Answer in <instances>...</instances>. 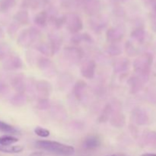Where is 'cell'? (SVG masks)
<instances>
[{"instance_id": "cell-28", "label": "cell", "mask_w": 156, "mask_h": 156, "mask_svg": "<svg viewBox=\"0 0 156 156\" xmlns=\"http://www.w3.org/2000/svg\"><path fill=\"white\" fill-rule=\"evenodd\" d=\"M15 4V0H2V8L4 9H8L9 8L12 7Z\"/></svg>"}, {"instance_id": "cell-34", "label": "cell", "mask_w": 156, "mask_h": 156, "mask_svg": "<svg viewBox=\"0 0 156 156\" xmlns=\"http://www.w3.org/2000/svg\"><path fill=\"white\" fill-rule=\"evenodd\" d=\"M110 156H126L124 155H110Z\"/></svg>"}, {"instance_id": "cell-3", "label": "cell", "mask_w": 156, "mask_h": 156, "mask_svg": "<svg viewBox=\"0 0 156 156\" xmlns=\"http://www.w3.org/2000/svg\"><path fill=\"white\" fill-rule=\"evenodd\" d=\"M65 23L67 27L72 33L76 34L80 31L83 27V24L80 17L76 14H68L65 16Z\"/></svg>"}, {"instance_id": "cell-14", "label": "cell", "mask_w": 156, "mask_h": 156, "mask_svg": "<svg viewBox=\"0 0 156 156\" xmlns=\"http://www.w3.org/2000/svg\"><path fill=\"white\" fill-rule=\"evenodd\" d=\"M23 150H24V147L22 146H0V152H5V153H19Z\"/></svg>"}, {"instance_id": "cell-1", "label": "cell", "mask_w": 156, "mask_h": 156, "mask_svg": "<svg viewBox=\"0 0 156 156\" xmlns=\"http://www.w3.org/2000/svg\"><path fill=\"white\" fill-rule=\"evenodd\" d=\"M35 146L42 150L63 156L72 155L75 152V149L73 146L50 140H39L36 142Z\"/></svg>"}, {"instance_id": "cell-27", "label": "cell", "mask_w": 156, "mask_h": 156, "mask_svg": "<svg viewBox=\"0 0 156 156\" xmlns=\"http://www.w3.org/2000/svg\"><path fill=\"white\" fill-rule=\"evenodd\" d=\"M126 51L128 53V55L130 56H133L136 54V50L135 47H133L131 43L128 42L126 44Z\"/></svg>"}, {"instance_id": "cell-21", "label": "cell", "mask_w": 156, "mask_h": 156, "mask_svg": "<svg viewBox=\"0 0 156 156\" xmlns=\"http://www.w3.org/2000/svg\"><path fill=\"white\" fill-rule=\"evenodd\" d=\"M111 111H112V109H111V105H107L105 108V109H104L103 113H102L101 116L100 118H99V120H100L101 122H105L106 120H108V118H109L110 114H111Z\"/></svg>"}, {"instance_id": "cell-6", "label": "cell", "mask_w": 156, "mask_h": 156, "mask_svg": "<svg viewBox=\"0 0 156 156\" xmlns=\"http://www.w3.org/2000/svg\"><path fill=\"white\" fill-rule=\"evenodd\" d=\"M101 143V139L98 136L88 135L84 140L82 145L87 149H94L100 146Z\"/></svg>"}, {"instance_id": "cell-4", "label": "cell", "mask_w": 156, "mask_h": 156, "mask_svg": "<svg viewBox=\"0 0 156 156\" xmlns=\"http://www.w3.org/2000/svg\"><path fill=\"white\" fill-rule=\"evenodd\" d=\"M96 69V63L94 60H88L84 62L81 67V73L84 78L88 79H93Z\"/></svg>"}, {"instance_id": "cell-7", "label": "cell", "mask_w": 156, "mask_h": 156, "mask_svg": "<svg viewBox=\"0 0 156 156\" xmlns=\"http://www.w3.org/2000/svg\"><path fill=\"white\" fill-rule=\"evenodd\" d=\"M37 91L42 98H46L51 91V85L46 81H39L36 85Z\"/></svg>"}, {"instance_id": "cell-23", "label": "cell", "mask_w": 156, "mask_h": 156, "mask_svg": "<svg viewBox=\"0 0 156 156\" xmlns=\"http://www.w3.org/2000/svg\"><path fill=\"white\" fill-rule=\"evenodd\" d=\"M17 19L22 24H27L28 23V14L25 11L20 12L19 13L17 14Z\"/></svg>"}, {"instance_id": "cell-36", "label": "cell", "mask_w": 156, "mask_h": 156, "mask_svg": "<svg viewBox=\"0 0 156 156\" xmlns=\"http://www.w3.org/2000/svg\"><path fill=\"white\" fill-rule=\"evenodd\" d=\"M153 15H154V16H155V18H156V9L153 12Z\"/></svg>"}, {"instance_id": "cell-20", "label": "cell", "mask_w": 156, "mask_h": 156, "mask_svg": "<svg viewBox=\"0 0 156 156\" xmlns=\"http://www.w3.org/2000/svg\"><path fill=\"white\" fill-rule=\"evenodd\" d=\"M108 52L111 56H117V55H120V53H121V49H120V47L117 44H114L108 47Z\"/></svg>"}, {"instance_id": "cell-12", "label": "cell", "mask_w": 156, "mask_h": 156, "mask_svg": "<svg viewBox=\"0 0 156 156\" xmlns=\"http://www.w3.org/2000/svg\"><path fill=\"white\" fill-rule=\"evenodd\" d=\"M86 87V84L85 83L82 81H79V82H76V84L75 85L74 88H73V91H74V94L78 99L80 100L82 98L84 94V91H85V88Z\"/></svg>"}, {"instance_id": "cell-9", "label": "cell", "mask_w": 156, "mask_h": 156, "mask_svg": "<svg viewBox=\"0 0 156 156\" xmlns=\"http://www.w3.org/2000/svg\"><path fill=\"white\" fill-rule=\"evenodd\" d=\"M144 81L140 77V76H137V77H133L131 78L129 80V85L130 87V91L131 93H135L138 92L140 89L143 87V83Z\"/></svg>"}, {"instance_id": "cell-5", "label": "cell", "mask_w": 156, "mask_h": 156, "mask_svg": "<svg viewBox=\"0 0 156 156\" xmlns=\"http://www.w3.org/2000/svg\"><path fill=\"white\" fill-rule=\"evenodd\" d=\"M106 36L108 41H111L113 43L118 42L123 38V30L120 28L111 27L107 30Z\"/></svg>"}, {"instance_id": "cell-31", "label": "cell", "mask_w": 156, "mask_h": 156, "mask_svg": "<svg viewBox=\"0 0 156 156\" xmlns=\"http://www.w3.org/2000/svg\"><path fill=\"white\" fill-rule=\"evenodd\" d=\"M26 2H26L27 3V5L30 6V7L33 8V9L37 7L38 4H39L37 0H26Z\"/></svg>"}, {"instance_id": "cell-33", "label": "cell", "mask_w": 156, "mask_h": 156, "mask_svg": "<svg viewBox=\"0 0 156 156\" xmlns=\"http://www.w3.org/2000/svg\"><path fill=\"white\" fill-rule=\"evenodd\" d=\"M141 156H156V154H153V153H145L143 154Z\"/></svg>"}, {"instance_id": "cell-32", "label": "cell", "mask_w": 156, "mask_h": 156, "mask_svg": "<svg viewBox=\"0 0 156 156\" xmlns=\"http://www.w3.org/2000/svg\"><path fill=\"white\" fill-rule=\"evenodd\" d=\"M42 155H43V153L41 152H35L30 155V156H42Z\"/></svg>"}, {"instance_id": "cell-29", "label": "cell", "mask_w": 156, "mask_h": 156, "mask_svg": "<svg viewBox=\"0 0 156 156\" xmlns=\"http://www.w3.org/2000/svg\"><path fill=\"white\" fill-rule=\"evenodd\" d=\"M82 41H85V34H76L72 37V41L75 44H79Z\"/></svg>"}, {"instance_id": "cell-24", "label": "cell", "mask_w": 156, "mask_h": 156, "mask_svg": "<svg viewBox=\"0 0 156 156\" xmlns=\"http://www.w3.org/2000/svg\"><path fill=\"white\" fill-rule=\"evenodd\" d=\"M34 133L40 137H43V138H46L50 136V131L48 129H46L44 128L41 127H37L34 129Z\"/></svg>"}, {"instance_id": "cell-17", "label": "cell", "mask_w": 156, "mask_h": 156, "mask_svg": "<svg viewBox=\"0 0 156 156\" xmlns=\"http://www.w3.org/2000/svg\"><path fill=\"white\" fill-rule=\"evenodd\" d=\"M111 124L116 127H121L125 123V117L121 114H116L111 120Z\"/></svg>"}, {"instance_id": "cell-15", "label": "cell", "mask_w": 156, "mask_h": 156, "mask_svg": "<svg viewBox=\"0 0 156 156\" xmlns=\"http://www.w3.org/2000/svg\"><path fill=\"white\" fill-rule=\"evenodd\" d=\"M17 142H18V139L12 136L5 135L0 136V146H9Z\"/></svg>"}, {"instance_id": "cell-13", "label": "cell", "mask_w": 156, "mask_h": 156, "mask_svg": "<svg viewBox=\"0 0 156 156\" xmlns=\"http://www.w3.org/2000/svg\"><path fill=\"white\" fill-rule=\"evenodd\" d=\"M47 19H48V15L46 12H41L35 16L34 22L36 23L37 25L41 26V27H44L47 24Z\"/></svg>"}, {"instance_id": "cell-18", "label": "cell", "mask_w": 156, "mask_h": 156, "mask_svg": "<svg viewBox=\"0 0 156 156\" xmlns=\"http://www.w3.org/2000/svg\"><path fill=\"white\" fill-rule=\"evenodd\" d=\"M0 132L5 133L18 134V131L14 126L0 120Z\"/></svg>"}, {"instance_id": "cell-11", "label": "cell", "mask_w": 156, "mask_h": 156, "mask_svg": "<svg viewBox=\"0 0 156 156\" xmlns=\"http://www.w3.org/2000/svg\"><path fill=\"white\" fill-rule=\"evenodd\" d=\"M66 53L69 57L71 59H73V61H77L80 59L83 54L82 50L76 47H69L66 49Z\"/></svg>"}, {"instance_id": "cell-8", "label": "cell", "mask_w": 156, "mask_h": 156, "mask_svg": "<svg viewBox=\"0 0 156 156\" xmlns=\"http://www.w3.org/2000/svg\"><path fill=\"white\" fill-rule=\"evenodd\" d=\"M84 9L90 15L96 14L100 9L98 0H84Z\"/></svg>"}, {"instance_id": "cell-22", "label": "cell", "mask_w": 156, "mask_h": 156, "mask_svg": "<svg viewBox=\"0 0 156 156\" xmlns=\"http://www.w3.org/2000/svg\"><path fill=\"white\" fill-rule=\"evenodd\" d=\"M129 67V62L126 60H120L115 66V70L117 72H123L126 70Z\"/></svg>"}, {"instance_id": "cell-10", "label": "cell", "mask_w": 156, "mask_h": 156, "mask_svg": "<svg viewBox=\"0 0 156 156\" xmlns=\"http://www.w3.org/2000/svg\"><path fill=\"white\" fill-rule=\"evenodd\" d=\"M134 117H135V122L137 124L144 125L148 123V122H149V117L142 110H136L134 112Z\"/></svg>"}, {"instance_id": "cell-37", "label": "cell", "mask_w": 156, "mask_h": 156, "mask_svg": "<svg viewBox=\"0 0 156 156\" xmlns=\"http://www.w3.org/2000/svg\"><path fill=\"white\" fill-rule=\"evenodd\" d=\"M155 74L156 76V62H155Z\"/></svg>"}, {"instance_id": "cell-30", "label": "cell", "mask_w": 156, "mask_h": 156, "mask_svg": "<svg viewBox=\"0 0 156 156\" xmlns=\"http://www.w3.org/2000/svg\"><path fill=\"white\" fill-rule=\"evenodd\" d=\"M145 4L150 8L152 10V12L156 9V0H145Z\"/></svg>"}, {"instance_id": "cell-35", "label": "cell", "mask_w": 156, "mask_h": 156, "mask_svg": "<svg viewBox=\"0 0 156 156\" xmlns=\"http://www.w3.org/2000/svg\"><path fill=\"white\" fill-rule=\"evenodd\" d=\"M154 30H155L156 31V22L154 24Z\"/></svg>"}, {"instance_id": "cell-2", "label": "cell", "mask_w": 156, "mask_h": 156, "mask_svg": "<svg viewBox=\"0 0 156 156\" xmlns=\"http://www.w3.org/2000/svg\"><path fill=\"white\" fill-rule=\"evenodd\" d=\"M153 57L150 53H145L137 58L133 63L134 69L144 82L148 80L150 74Z\"/></svg>"}, {"instance_id": "cell-19", "label": "cell", "mask_w": 156, "mask_h": 156, "mask_svg": "<svg viewBox=\"0 0 156 156\" xmlns=\"http://www.w3.org/2000/svg\"><path fill=\"white\" fill-rule=\"evenodd\" d=\"M145 142L149 145H156V132L150 131L145 135Z\"/></svg>"}, {"instance_id": "cell-16", "label": "cell", "mask_w": 156, "mask_h": 156, "mask_svg": "<svg viewBox=\"0 0 156 156\" xmlns=\"http://www.w3.org/2000/svg\"><path fill=\"white\" fill-rule=\"evenodd\" d=\"M131 36L133 38L138 41L139 43H143L144 41L145 38H146V32H145L144 29L142 27H138V28L135 29L133 31L131 34Z\"/></svg>"}, {"instance_id": "cell-25", "label": "cell", "mask_w": 156, "mask_h": 156, "mask_svg": "<svg viewBox=\"0 0 156 156\" xmlns=\"http://www.w3.org/2000/svg\"><path fill=\"white\" fill-rule=\"evenodd\" d=\"M50 64H51V62L50 61V59H46V58H41L37 62L38 66H39V68H41V69H47L50 66Z\"/></svg>"}, {"instance_id": "cell-26", "label": "cell", "mask_w": 156, "mask_h": 156, "mask_svg": "<svg viewBox=\"0 0 156 156\" xmlns=\"http://www.w3.org/2000/svg\"><path fill=\"white\" fill-rule=\"evenodd\" d=\"M49 106H50V103L47 98H41L37 105V108L40 110H46L49 108Z\"/></svg>"}]
</instances>
